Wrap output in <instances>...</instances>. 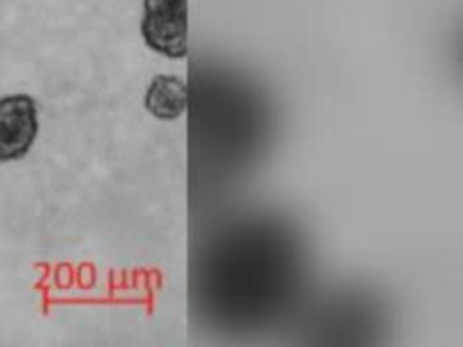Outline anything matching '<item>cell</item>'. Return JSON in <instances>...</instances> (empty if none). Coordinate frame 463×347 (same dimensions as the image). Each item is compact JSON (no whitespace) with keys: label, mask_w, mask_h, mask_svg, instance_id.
I'll list each match as a JSON object with an SVG mask.
<instances>
[{"label":"cell","mask_w":463,"mask_h":347,"mask_svg":"<svg viewBox=\"0 0 463 347\" xmlns=\"http://www.w3.org/2000/svg\"><path fill=\"white\" fill-rule=\"evenodd\" d=\"M38 134L36 103L27 94L0 99V163L22 159Z\"/></svg>","instance_id":"2"},{"label":"cell","mask_w":463,"mask_h":347,"mask_svg":"<svg viewBox=\"0 0 463 347\" xmlns=\"http://www.w3.org/2000/svg\"><path fill=\"white\" fill-rule=\"evenodd\" d=\"M145 108L157 119H177L186 108V85L181 78L157 74L146 87Z\"/></svg>","instance_id":"3"},{"label":"cell","mask_w":463,"mask_h":347,"mask_svg":"<svg viewBox=\"0 0 463 347\" xmlns=\"http://www.w3.org/2000/svg\"><path fill=\"white\" fill-rule=\"evenodd\" d=\"M139 31L145 43L172 60L188 54V0H143Z\"/></svg>","instance_id":"1"}]
</instances>
